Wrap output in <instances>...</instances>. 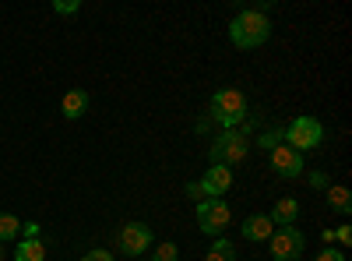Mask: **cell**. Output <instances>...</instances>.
<instances>
[{"instance_id":"1","label":"cell","mask_w":352,"mask_h":261,"mask_svg":"<svg viewBox=\"0 0 352 261\" xmlns=\"http://www.w3.org/2000/svg\"><path fill=\"white\" fill-rule=\"evenodd\" d=\"M268 39H272V18L257 8H247L229 21V43L236 50H257Z\"/></svg>"},{"instance_id":"2","label":"cell","mask_w":352,"mask_h":261,"mask_svg":"<svg viewBox=\"0 0 352 261\" xmlns=\"http://www.w3.org/2000/svg\"><path fill=\"white\" fill-rule=\"evenodd\" d=\"M208 117L222 131H236L247 121V96L240 89H219L208 103Z\"/></svg>"},{"instance_id":"3","label":"cell","mask_w":352,"mask_h":261,"mask_svg":"<svg viewBox=\"0 0 352 261\" xmlns=\"http://www.w3.org/2000/svg\"><path fill=\"white\" fill-rule=\"evenodd\" d=\"M247 149H250V134L247 131H222L215 141H212V149H208V159H212V166H226V169H232L236 163H243L247 159Z\"/></svg>"},{"instance_id":"4","label":"cell","mask_w":352,"mask_h":261,"mask_svg":"<svg viewBox=\"0 0 352 261\" xmlns=\"http://www.w3.org/2000/svg\"><path fill=\"white\" fill-rule=\"evenodd\" d=\"M282 141L289 145V149H296L300 156L303 152H314L317 145L324 141V124H320L317 117H307V113H303V117H296L282 131Z\"/></svg>"},{"instance_id":"5","label":"cell","mask_w":352,"mask_h":261,"mask_svg":"<svg viewBox=\"0 0 352 261\" xmlns=\"http://www.w3.org/2000/svg\"><path fill=\"white\" fill-rule=\"evenodd\" d=\"M232 222V212L222 198H204L197 201V226L208 237H226V226Z\"/></svg>"},{"instance_id":"6","label":"cell","mask_w":352,"mask_h":261,"mask_svg":"<svg viewBox=\"0 0 352 261\" xmlns=\"http://www.w3.org/2000/svg\"><path fill=\"white\" fill-rule=\"evenodd\" d=\"M268 240H272L275 261H296V258H303V247H307V237L300 226H278Z\"/></svg>"},{"instance_id":"7","label":"cell","mask_w":352,"mask_h":261,"mask_svg":"<svg viewBox=\"0 0 352 261\" xmlns=\"http://www.w3.org/2000/svg\"><path fill=\"white\" fill-rule=\"evenodd\" d=\"M152 226H144V222H127L120 226V233H116V251L120 254H131L138 261V254H144L152 247Z\"/></svg>"},{"instance_id":"8","label":"cell","mask_w":352,"mask_h":261,"mask_svg":"<svg viewBox=\"0 0 352 261\" xmlns=\"http://www.w3.org/2000/svg\"><path fill=\"white\" fill-rule=\"evenodd\" d=\"M268 159H272L275 177H282V180H296V177H303V156H300L296 149H289L285 141L275 145V149L268 152Z\"/></svg>"},{"instance_id":"9","label":"cell","mask_w":352,"mask_h":261,"mask_svg":"<svg viewBox=\"0 0 352 261\" xmlns=\"http://www.w3.org/2000/svg\"><path fill=\"white\" fill-rule=\"evenodd\" d=\"M204 198H226V191L232 187V169L226 166H212V169H204V177L197 180Z\"/></svg>"},{"instance_id":"10","label":"cell","mask_w":352,"mask_h":261,"mask_svg":"<svg viewBox=\"0 0 352 261\" xmlns=\"http://www.w3.org/2000/svg\"><path fill=\"white\" fill-rule=\"evenodd\" d=\"M240 233H243V240H250V244H261V240H268V237L275 233V226H272L268 212H254V216H247V219H243Z\"/></svg>"},{"instance_id":"11","label":"cell","mask_w":352,"mask_h":261,"mask_svg":"<svg viewBox=\"0 0 352 261\" xmlns=\"http://www.w3.org/2000/svg\"><path fill=\"white\" fill-rule=\"evenodd\" d=\"M268 219H272V226H296V219H300V201H296V198H278L275 209L268 212Z\"/></svg>"},{"instance_id":"12","label":"cell","mask_w":352,"mask_h":261,"mask_svg":"<svg viewBox=\"0 0 352 261\" xmlns=\"http://www.w3.org/2000/svg\"><path fill=\"white\" fill-rule=\"evenodd\" d=\"M60 113H64L67 121L85 117V113H88V92H85V89H71V92H64V99H60Z\"/></svg>"},{"instance_id":"13","label":"cell","mask_w":352,"mask_h":261,"mask_svg":"<svg viewBox=\"0 0 352 261\" xmlns=\"http://www.w3.org/2000/svg\"><path fill=\"white\" fill-rule=\"evenodd\" d=\"M14 261H46V240L43 237H32V240L21 237V244L14 251Z\"/></svg>"},{"instance_id":"14","label":"cell","mask_w":352,"mask_h":261,"mask_svg":"<svg viewBox=\"0 0 352 261\" xmlns=\"http://www.w3.org/2000/svg\"><path fill=\"white\" fill-rule=\"evenodd\" d=\"M328 205L338 212V216H349L352 212V194H349V187H342V184H335V187H328Z\"/></svg>"},{"instance_id":"15","label":"cell","mask_w":352,"mask_h":261,"mask_svg":"<svg viewBox=\"0 0 352 261\" xmlns=\"http://www.w3.org/2000/svg\"><path fill=\"white\" fill-rule=\"evenodd\" d=\"M204 261H236V247H232V240H226V237H215L208 254H204Z\"/></svg>"},{"instance_id":"16","label":"cell","mask_w":352,"mask_h":261,"mask_svg":"<svg viewBox=\"0 0 352 261\" xmlns=\"http://www.w3.org/2000/svg\"><path fill=\"white\" fill-rule=\"evenodd\" d=\"M14 237H21V219L11 212H0V244H8Z\"/></svg>"},{"instance_id":"17","label":"cell","mask_w":352,"mask_h":261,"mask_svg":"<svg viewBox=\"0 0 352 261\" xmlns=\"http://www.w3.org/2000/svg\"><path fill=\"white\" fill-rule=\"evenodd\" d=\"M176 258H180V247H176L173 240H162L152 254V261H176Z\"/></svg>"},{"instance_id":"18","label":"cell","mask_w":352,"mask_h":261,"mask_svg":"<svg viewBox=\"0 0 352 261\" xmlns=\"http://www.w3.org/2000/svg\"><path fill=\"white\" fill-rule=\"evenodd\" d=\"M257 145H261L264 152H272L275 145H282V131H278V127H275V131H261V134H257Z\"/></svg>"},{"instance_id":"19","label":"cell","mask_w":352,"mask_h":261,"mask_svg":"<svg viewBox=\"0 0 352 261\" xmlns=\"http://www.w3.org/2000/svg\"><path fill=\"white\" fill-rule=\"evenodd\" d=\"M53 11L56 14H78L81 11V0H53Z\"/></svg>"},{"instance_id":"20","label":"cell","mask_w":352,"mask_h":261,"mask_svg":"<svg viewBox=\"0 0 352 261\" xmlns=\"http://www.w3.org/2000/svg\"><path fill=\"white\" fill-rule=\"evenodd\" d=\"M314 261H345V251H338V247H324Z\"/></svg>"},{"instance_id":"21","label":"cell","mask_w":352,"mask_h":261,"mask_svg":"<svg viewBox=\"0 0 352 261\" xmlns=\"http://www.w3.org/2000/svg\"><path fill=\"white\" fill-rule=\"evenodd\" d=\"M335 240H338L342 251H345V247L352 244V226H338V229H335Z\"/></svg>"},{"instance_id":"22","label":"cell","mask_w":352,"mask_h":261,"mask_svg":"<svg viewBox=\"0 0 352 261\" xmlns=\"http://www.w3.org/2000/svg\"><path fill=\"white\" fill-rule=\"evenodd\" d=\"M81 261H116V258H113L109 251H102V247H96V251H88V254H85Z\"/></svg>"},{"instance_id":"23","label":"cell","mask_w":352,"mask_h":261,"mask_svg":"<svg viewBox=\"0 0 352 261\" xmlns=\"http://www.w3.org/2000/svg\"><path fill=\"white\" fill-rule=\"evenodd\" d=\"M39 229H43L39 222H21V237H25V240H32V237H39Z\"/></svg>"},{"instance_id":"24","label":"cell","mask_w":352,"mask_h":261,"mask_svg":"<svg viewBox=\"0 0 352 261\" xmlns=\"http://www.w3.org/2000/svg\"><path fill=\"white\" fill-rule=\"evenodd\" d=\"M184 191H187V198H190V201H204V191H201V184H197V180H190Z\"/></svg>"},{"instance_id":"25","label":"cell","mask_w":352,"mask_h":261,"mask_svg":"<svg viewBox=\"0 0 352 261\" xmlns=\"http://www.w3.org/2000/svg\"><path fill=\"white\" fill-rule=\"evenodd\" d=\"M310 187H328V177L324 173H310Z\"/></svg>"},{"instance_id":"26","label":"cell","mask_w":352,"mask_h":261,"mask_svg":"<svg viewBox=\"0 0 352 261\" xmlns=\"http://www.w3.org/2000/svg\"><path fill=\"white\" fill-rule=\"evenodd\" d=\"M0 261H4V244H0Z\"/></svg>"},{"instance_id":"27","label":"cell","mask_w":352,"mask_h":261,"mask_svg":"<svg viewBox=\"0 0 352 261\" xmlns=\"http://www.w3.org/2000/svg\"><path fill=\"white\" fill-rule=\"evenodd\" d=\"M296 261H303V258H296Z\"/></svg>"},{"instance_id":"28","label":"cell","mask_w":352,"mask_h":261,"mask_svg":"<svg viewBox=\"0 0 352 261\" xmlns=\"http://www.w3.org/2000/svg\"><path fill=\"white\" fill-rule=\"evenodd\" d=\"M138 261H144V258H138Z\"/></svg>"}]
</instances>
